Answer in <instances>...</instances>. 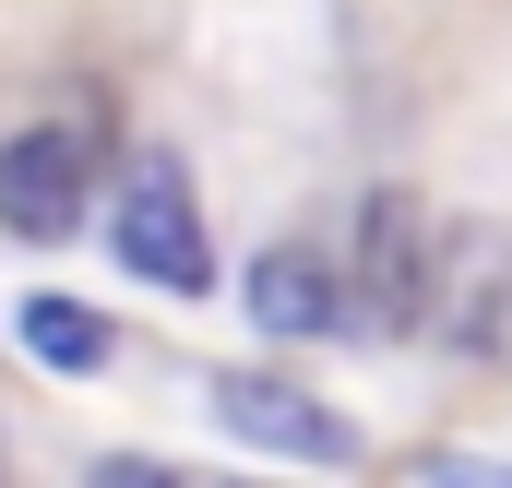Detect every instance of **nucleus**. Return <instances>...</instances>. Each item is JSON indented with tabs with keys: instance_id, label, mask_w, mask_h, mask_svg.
I'll return each mask as SVG.
<instances>
[{
	"instance_id": "f257e3e1",
	"label": "nucleus",
	"mask_w": 512,
	"mask_h": 488,
	"mask_svg": "<svg viewBox=\"0 0 512 488\" xmlns=\"http://www.w3.org/2000/svg\"><path fill=\"white\" fill-rule=\"evenodd\" d=\"M96 167H108V120L96 108H60V120L12 131L0 143V227L12 239H72L84 227V203H96Z\"/></svg>"
},
{
	"instance_id": "f03ea898",
	"label": "nucleus",
	"mask_w": 512,
	"mask_h": 488,
	"mask_svg": "<svg viewBox=\"0 0 512 488\" xmlns=\"http://www.w3.org/2000/svg\"><path fill=\"white\" fill-rule=\"evenodd\" d=\"M108 250H120L131 286H167V298H203L215 286V250H203V203L179 179V155H131L120 215H108Z\"/></svg>"
},
{
	"instance_id": "7ed1b4c3",
	"label": "nucleus",
	"mask_w": 512,
	"mask_h": 488,
	"mask_svg": "<svg viewBox=\"0 0 512 488\" xmlns=\"http://www.w3.org/2000/svg\"><path fill=\"white\" fill-rule=\"evenodd\" d=\"M215 429L251 441V453H286V465H358V429H346L322 393L274 381V369H227V381H215Z\"/></svg>"
},
{
	"instance_id": "20e7f679",
	"label": "nucleus",
	"mask_w": 512,
	"mask_h": 488,
	"mask_svg": "<svg viewBox=\"0 0 512 488\" xmlns=\"http://www.w3.org/2000/svg\"><path fill=\"white\" fill-rule=\"evenodd\" d=\"M358 298H370L382 334L429 322V215H417V191H370L358 203Z\"/></svg>"
},
{
	"instance_id": "39448f33",
	"label": "nucleus",
	"mask_w": 512,
	"mask_h": 488,
	"mask_svg": "<svg viewBox=\"0 0 512 488\" xmlns=\"http://www.w3.org/2000/svg\"><path fill=\"white\" fill-rule=\"evenodd\" d=\"M251 322L274 334V346H310V334H334L346 322V298H334V262L310 239H274L251 262Z\"/></svg>"
},
{
	"instance_id": "423d86ee",
	"label": "nucleus",
	"mask_w": 512,
	"mask_h": 488,
	"mask_svg": "<svg viewBox=\"0 0 512 488\" xmlns=\"http://www.w3.org/2000/svg\"><path fill=\"white\" fill-rule=\"evenodd\" d=\"M453 250H465V274H453V286H429V322H441L465 358H501V346H512V262H501L489 227H465Z\"/></svg>"
},
{
	"instance_id": "0eeeda50",
	"label": "nucleus",
	"mask_w": 512,
	"mask_h": 488,
	"mask_svg": "<svg viewBox=\"0 0 512 488\" xmlns=\"http://www.w3.org/2000/svg\"><path fill=\"white\" fill-rule=\"evenodd\" d=\"M12 346H24L36 369H108L120 358L108 310H84V298H12Z\"/></svg>"
}]
</instances>
